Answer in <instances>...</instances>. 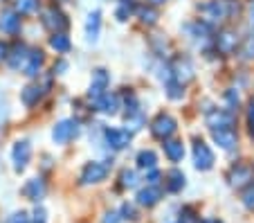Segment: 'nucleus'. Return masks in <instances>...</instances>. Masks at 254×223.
I'll use <instances>...</instances> for the list:
<instances>
[{"mask_svg":"<svg viewBox=\"0 0 254 223\" xmlns=\"http://www.w3.org/2000/svg\"><path fill=\"white\" fill-rule=\"evenodd\" d=\"M202 14V18L209 20V23H218V20H225L227 16L234 11V5L227 2V0H209L205 5L198 7Z\"/></svg>","mask_w":254,"mask_h":223,"instance_id":"obj_1","label":"nucleus"},{"mask_svg":"<svg viewBox=\"0 0 254 223\" xmlns=\"http://www.w3.org/2000/svg\"><path fill=\"white\" fill-rule=\"evenodd\" d=\"M176 129H178V122L173 120L169 113H158V117L151 122V131H153V136L160 138V140L171 138L173 133H176Z\"/></svg>","mask_w":254,"mask_h":223,"instance_id":"obj_2","label":"nucleus"},{"mask_svg":"<svg viewBox=\"0 0 254 223\" xmlns=\"http://www.w3.org/2000/svg\"><path fill=\"white\" fill-rule=\"evenodd\" d=\"M77 133H79L77 122L61 120L59 124H54V129H52V140L57 142V145H67L72 138H77Z\"/></svg>","mask_w":254,"mask_h":223,"instance_id":"obj_3","label":"nucleus"},{"mask_svg":"<svg viewBox=\"0 0 254 223\" xmlns=\"http://www.w3.org/2000/svg\"><path fill=\"white\" fill-rule=\"evenodd\" d=\"M193 165L200 171H209L214 167V153H211V149L202 140L193 142Z\"/></svg>","mask_w":254,"mask_h":223,"instance_id":"obj_4","label":"nucleus"},{"mask_svg":"<svg viewBox=\"0 0 254 223\" xmlns=\"http://www.w3.org/2000/svg\"><path fill=\"white\" fill-rule=\"evenodd\" d=\"M205 122H207L209 129H232V124H234V115H232L230 111L211 108V111H207Z\"/></svg>","mask_w":254,"mask_h":223,"instance_id":"obj_5","label":"nucleus"},{"mask_svg":"<svg viewBox=\"0 0 254 223\" xmlns=\"http://www.w3.org/2000/svg\"><path fill=\"white\" fill-rule=\"evenodd\" d=\"M106 174H108L106 165H101V162H86L81 169V183L83 185H97L106 178Z\"/></svg>","mask_w":254,"mask_h":223,"instance_id":"obj_6","label":"nucleus"},{"mask_svg":"<svg viewBox=\"0 0 254 223\" xmlns=\"http://www.w3.org/2000/svg\"><path fill=\"white\" fill-rule=\"evenodd\" d=\"M104 140L111 149L120 151V149H126V147L130 145V133L126 131V129H106Z\"/></svg>","mask_w":254,"mask_h":223,"instance_id":"obj_7","label":"nucleus"},{"mask_svg":"<svg viewBox=\"0 0 254 223\" xmlns=\"http://www.w3.org/2000/svg\"><path fill=\"white\" fill-rule=\"evenodd\" d=\"M29 158H32V147H29L27 140H20L14 145L11 149V160H14V169L16 171H23L27 167Z\"/></svg>","mask_w":254,"mask_h":223,"instance_id":"obj_8","label":"nucleus"},{"mask_svg":"<svg viewBox=\"0 0 254 223\" xmlns=\"http://www.w3.org/2000/svg\"><path fill=\"white\" fill-rule=\"evenodd\" d=\"M211 138H214L216 145L225 151L236 149V145H239V136H236L234 129H211Z\"/></svg>","mask_w":254,"mask_h":223,"instance_id":"obj_9","label":"nucleus"},{"mask_svg":"<svg viewBox=\"0 0 254 223\" xmlns=\"http://www.w3.org/2000/svg\"><path fill=\"white\" fill-rule=\"evenodd\" d=\"M171 73H173V79H176L178 83H183V86L196 77V74H193V66L187 61V59H178V61L173 63Z\"/></svg>","mask_w":254,"mask_h":223,"instance_id":"obj_10","label":"nucleus"},{"mask_svg":"<svg viewBox=\"0 0 254 223\" xmlns=\"http://www.w3.org/2000/svg\"><path fill=\"white\" fill-rule=\"evenodd\" d=\"M252 174H254V171L250 169V167L234 165L230 169V174H227V178H230L232 187H243V185H250V180H252Z\"/></svg>","mask_w":254,"mask_h":223,"instance_id":"obj_11","label":"nucleus"},{"mask_svg":"<svg viewBox=\"0 0 254 223\" xmlns=\"http://www.w3.org/2000/svg\"><path fill=\"white\" fill-rule=\"evenodd\" d=\"M160 199H162V189L158 185H149V187H144L137 192V203L142 208H153Z\"/></svg>","mask_w":254,"mask_h":223,"instance_id":"obj_12","label":"nucleus"},{"mask_svg":"<svg viewBox=\"0 0 254 223\" xmlns=\"http://www.w3.org/2000/svg\"><path fill=\"white\" fill-rule=\"evenodd\" d=\"M43 25H45L48 29H52L54 34H57V32H61V29L67 27V20H65V16H63L59 9H50V11H45Z\"/></svg>","mask_w":254,"mask_h":223,"instance_id":"obj_13","label":"nucleus"},{"mask_svg":"<svg viewBox=\"0 0 254 223\" xmlns=\"http://www.w3.org/2000/svg\"><path fill=\"white\" fill-rule=\"evenodd\" d=\"M236 45H239V39H236V34L230 32V29L221 32L218 39H216V48H218V52H223V54H232L236 50Z\"/></svg>","mask_w":254,"mask_h":223,"instance_id":"obj_14","label":"nucleus"},{"mask_svg":"<svg viewBox=\"0 0 254 223\" xmlns=\"http://www.w3.org/2000/svg\"><path fill=\"white\" fill-rule=\"evenodd\" d=\"M97 108L101 113H106V115H115L120 111V97H117L115 92H104L99 97V102H97Z\"/></svg>","mask_w":254,"mask_h":223,"instance_id":"obj_15","label":"nucleus"},{"mask_svg":"<svg viewBox=\"0 0 254 223\" xmlns=\"http://www.w3.org/2000/svg\"><path fill=\"white\" fill-rule=\"evenodd\" d=\"M43 61H45L43 52H41V50H32L27 57V63H25V68H23L25 74H27V77H36L39 70L43 68Z\"/></svg>","mask_w":254,"mask_h":223,"instance_id":"obj_16","label":"nucleus"},{"mask_svg":"<svg viewBox=\"0 0 254 223\" xmlns=\"http://www.w3.org/2000/svg\"><path fill=\"white\" fill-rule=\"evenodd\" d=\"M99 32H101V14L99 11H90L86 20V36L90 43H95L99 39Z\"/></svg>","mask_w":254,"mask_h":223,"instance_id":"obj_17","label":"nucleus"},{"mask_svg":"<svg viewBox=\"0 0 254 223\" xmlns=\"http://www.w3.org/2000/svg\"><path fill=\"white\" fill-rule=\"evenodd\" d=\"M164 153L171 162H180L185 158V145L180 140H164Z\"/></svg>","mask_w":254,"mask_h":223,"instance_id":"obj_18","label":"nucleus"},{"mask_svg":"<svg viewBox=\"0 0 254 223\" xmlns=\"http://www.w3.org/2000/svg\"><path fill=\"white\" fill-rule=\"evenodd\" d=\"M0 29H2L5 34H16V32L20 29L18 14H14V11H5V14L0 16Z\"/></svg>","mask_w":254,"mask_h":223,"instance_id":"obj_19","label":"nucleus"},{"mask_svg":"<svg viewBox=\"0 0 254 223\" xmlns=\"http://www.w3.org/2000/svg\"><path fill=\"white\" fill-rule=\"evenodd\" d=\"M25 196L27 199H32V201H41L45 196V183L41 178H32V180H27V185H25Z\"/></svg>","mask_w":254,"mask_h":223,"instance_id":"obj_20","label":"nucleus"},{"mask_svg":"<svg viewBox=\"0 0 254 223\" xmlns=\"http://www.w3.org/2000/svg\"><path fill=\"white\" fill-rule=\"evenodd\" d=\"M155 165H158V155L153 153L151 149H144L137 153V167L139 169H155Z\"/></svg>","mask_w":254,"mask_h":223,"instance_id":"obj_21","label":"nucleus"},{"mask_svg":"<svg viewBox=\"0 0 254 223\" xmlns=\"http://www.w3.org/2000/svg\"><path fill=\"white\" fill-rule=\"evenodd\" d=\"M41 95H43V92H41L39 86H27L20 92V102H23L25 106H34V104H39Z\"/></svg>","mask_w":254,"mask_h":223,"instance_id":"obj_22","label":"nucleus"},{"mask_svg":"<svg viewBox=\"0 0 254 223\" xmlns=\"http://www.w3.org/2000/svg\"><path fill=\"white\" fill-rule=\"evenodd\" d=\"M167 187L169 192H180V189L185 187V174L178 169H171L167 174Z\"/></svg>","mask_w":254,"mask_h":223,"instance_id":"obj_23","label":"nucleus"},{"mask_svg":"<svg viewBox=\"0 0 254 223\" xmlns=\"http://www.w3.org/2000/svg\"><path fill=\"white\" fill-rule=\"evenodd\" d=\"M50 45H52L57 52H61V54H65L67 50H70V39H67L63 32H57V34L50 39Z\"/></svg>","mask_w":254,"mask_h":223,"instance_id":"obj_24","label":"nucleus"},{"mask_svg":"<svg viewBox=\"0 0 254 223\" xmlns=\"http://www.w3.org/2000/svg\"><path fill=\"white\" fill-rule=\"evenodd\" d=\"M108 81H111V74L106 73L104 68H97L95 73H92V83H90V86L99 88V90H106V86H108Z\"/></svg>","mask_w":254,"mask_h":223,"instance_id":"obj_25","label":"nucleus"},{"mask_svg":"<svg viewBox=\"0 0 254 223\" xmlns=\"http://www.w3.org/2000/svg\"><path fill=\"white\" fill-rule=\"evenodd\" d=\"M25 52H27V50H25L23 45H18V48L14 50V57L9 59V66H11L14 70H18L20 66L25 68V63H27V57H29V54H25Z\"/></svg>","mask_w":254,"mask_h":223,"instance_id":"obj_26","label":"nucleus"},{"mask_svg":"<svg viewBox=\"0 0 254 223\" xmlns=\"http://www.w3.org/2000/svg\"><path fill=\"white\" fill-rule=\"evenodd\" d=\"M16 9L20 14H34L39 9V0H16Z\"/></svg>","mask_w":254,"mask_h":223,"instance_id":"obj_27","label":"nucleus"},{"mask_svg":"<svg viewBox=\"0 0 254 223\" xmlns=\"http://www.w3.org/2000/svg\"><path fill=\"white\" fill-rule=\"evenodd\" d=\"M137 14H139V18H142L144 23H149V25H153L155 20H158V11H155L153 7H139Z\"/></svg>","mask_w":254,"mask_h":223,"instance_id":"obj_28","label":"nucleus"},{"mask_svg":"<svg viewBox=\"0 0 254 223\" xmlns=\"http://www.w3.org/2000/svg\"><path fill=\"white\" fill-rule=\"evenodd\" d=\"M183 83H178L176 79H171V81H167V95L171 99H180L183 97Z\"/></svg>","mask_w":254,"mask_h":223,"instance_id":"obj_29","label":"nucleus"},{"mask_svg":"<svg viewBox=\"0 0 254 223\" xmlns=\"http://www.w3.org/2000/svg\"><path fill=\"white\" fill-rule=\"evenodd\" d=\"M241 201H243V205L248 210H254V183H250L248 187L243 189V196H241Z\"/></svg>","mask_w":254,"mask_h":223,"instance_id":"obj_30","label":"nucleus"},{"mask_svg":"<svg viewBox=\"0 0 254 223\" xmlns=\"http://www.w3.org/2000/svg\"><path fill=\"white\" fill-rule=\"evenodd\" d=\"M122 185L124 187H135L137 185V174L133 169H124L122 171Z\"/></svg>","mask_w":254,"mask_h":223,"instance_id":"obj_31","label":"nucleus"},{"mask_svg":"<svg viewBox=\"0 0 254 223\" xmlns=\"http://www.w3.org/2000/svg\"><path fill=\"white\" fill-rule=\"evenodd\" d=\"M180 223H198L196 212H193L191 208H183V212H180Z\"/></svg>","mask_w":254,"mask_h":223,"instance_id":"obj_32","label":"nucleus"},{"mask_svg":"<svg viewBox=\"0 0 254 223\" xmlns=\"http://www.w3.org/2000/svg\"><path fill=\"white\" fill-rule=\"evenodd\" d=\"M241 54H243V59H252L254 57V36H250L248 41H245L243 50H241Z\"/></svg>","mask_w":254,"mask_h":223,"instance_id":"obj_33","label":"nucleus"},{"mask_svg":"<svg viewBox=\"0 0 254 223\" xmlns=\"http://www.w3.org/2000/svg\"><path fill=\"white\" fill-rule=\"evenodd\" d=\"M122 214H124V217H122V219H130V221H133V219H137V214H135V210L130 208L128 203H124V205H122Z\"/></svg>","mask_w":254,"mask_h":223,"instance_id":"obj_34","label":"nucleus"},{"mask_svg":"<svg viewBox=\"0 0 254 223\" xmlns=\"http://www.w3.org/2000/svg\"><path fill=\"white\" fill-rule=\"evenodd\" d=\"M120 221H122L120 212H106L104 214V221H101V223H120Z\"/></svg>","mask_w":254,"mask_h":223,"instance_id":"obj_35","label":"nucleus"},{"mask_svg":"<svg viewBox=\"0 0 254 223\" xmlns=\"http://www.w3.org/2000/svg\"><path fill=\"white\" fill-rule=\"evenodd\" d=\"M7 223H29V219H27V214L25 212H18V214H14Z\"/></svg>","mask_w":254,"mask_h":223,"instance_id":"obj_36","label":"nucleus"},{"mask_svg":"<svg viewBox=\"0 0 254 223\" xmlns=\"http://www.w3.org/2000/svg\"><path fill=\"white\" fill-rule=\"evenodd\" d=\"M248 124H250V133H252V138H254V104L248 111Z\"/></svg>","mask_w":254,"mask_h":223,"instance_id":"obj_37","label":"nucleus"},{"mask_svg":"<svg viewBox=\"0 0 254 223\" xmlns=\"http://www.w3.org/2000/svg\"><path fill=\"white\" fill-rule=\"evenodd\" d=\"M227 102H230L232 106H236V104H239V95H234V90H227Z\"/></svg>","mask_w":254,"mask_h":223,"instance_id":"obj_38","label":"nucleus"},{"mask_svg":"<svg viewBox=\"0 0 254 223\" xmlns=\"http://www.w3.org/2000/svg\"><path fill=\"white\" fill-rule=\"evenodd\" d=\"M160 183V174L158 171H153L151 169V176H149V185H158Z\"/></svg>","mask_w":254,"mask_h":223,"instance_id":"obj_39","label":"nucleus"},{"mask_svg":"<svg viewBox=\"0 0 254 223\" xmlns=\"http://www.w3.org/2000/svg\"><path fill=\"white\" fill-rule=\"evenodd\" d=\"M2 59H7V45L0 41V61H2Z\"/></svg>","mask_w":254,"mask_h":223,"instance_id":"obj_40","label":"nucleus"},{"mask_svg":"<svg viewBox=\"0 0 254 223\" xmlns=\"http://www.w3.org/2000/svg\"><path fill=\"white\" fill-rule=\"evenodd\" d=\"M200 223H223V221H218V219H202Z\"/></svg>","mask_w":254,"mask_h":223,"instance_id":"obj_41","label":"nucleus"},{"mask_svg":"<svg viewBox=\"0 0 254 223\" xmlns=\"http://www.w3.org/2000/svg\"><path fill=\"white\" fill-rule=\"evenodd\" d=\"M149 5H162V2H167V0H146Z\"/></svg>","mask_w":254,"mask_h":223,"instance_id":"obj_42","label":"nucleus"},{"mask_svg":"<svg viewBox=\"0 0 254 223\" xmlns=\"http://www.w3.org/2000/svg\"><path fill=\"white\" fill-rule=\"evenodd\" d=\"M250 20H252V25H254V7H252V11H250Z\"/></svg>","mask_w":254,"mask_h":223,"instance_id":"obj_43","label":"nucleus"}]
</instances>
